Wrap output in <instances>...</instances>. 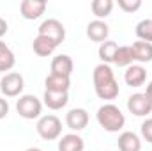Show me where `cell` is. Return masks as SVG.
Returning a JSON list of instances; mask_svg holds the SVG:
<instances>
[{
    "label": "cell",
    "instance_id": "obj_1",
    "mask_svg": "<svg viewBox=\"0 0 152 151\" xmlns=\"http://www.w3.org/2000/svg\"><path fill=\"white\" fill-rule=\"evenodd\" d=\"M92 80H94V89H96L97 98L110 101L118 96L120 89H118V84L115 80L113 70L108 64H97L94 68Z\"/></svg>",
    "mask_w": 152,
    "mask_h": 151
},
{
    "label": "cell",
    "instance_id": "obj_2",
    "mask_svg": "<svg viewBox=\"0 0 152 151\" xmlns=\"http://www.w3.org/2000/svg\"><path fill=\"white\" fill-rule=\"evenodd\" d=\"M97 123L101 128H104L106 132L115 133V132H120L126 124V115L122 114V110L113 105V103H104L97 109Z\"/></svg>",
    "mask_w": 152,
    "mask_h": 151
},
{
    "label": "cell",
    "instance_id": "obj_3",
    "mask_svg": "<svg viewBox=\"0 0 152 151\" xmlns=\"http://www.w3.org/2000/svg\"><path fill=\"white\" fill-rule=\"evenodd\" d=\"M39 137L44 141H57L62 135V123L57 115L48 114V115H41L36 124Z\"/></svg>",
    "mask_w": 152,
    "mask_h": 151
},
{
    "label": "cell",
    "instance_id": "obj_4",
    "mask_svg": "<svg viewBox=\"0 0 152 151\" xmlns=\"http://www.w3.org/2000/svg\"><path fill=\"white\" fill-rule=\"evenodd\" d=\"M16 110L23 119H37L42 112V101L34 94H21L16 101Z\"/></svg>",
    "mask_w": 152,
    "mask_h": 151
},
{
    "label": "cell",
    "instance_id": "obj_5",
    "mask_svg": "<svg viewBox=\"0 0 152 151\" xmlns=\"http://www.w3.org/2000/svg\"><path fill=\"white\" fill-rule=\"evenodd\" d=\"M23 87H25V80H23V76L20 75V73H16V71L5 73V75L0 78V91L7 98L21 96Z\"/></svg>",
    "mask_w": 152,
    "mask_h": 151
},
{
    "label": "cell",
    "instance_id": "obj_6",
    "mask_svg": "<svg viewBox=\"0 0 152 151\" xmlns=\"http://www.w3.org/2000/svg\"><path fill=\"white\" fill-rule=\"evenodd\" d=\"M39 36H44V38L51 39L57 46L60 43H64L66 39V27L62 25V21L55 20V18H48L44 20L41 25H39Z\"/></svg>",
    "mask_w": 152,
    "mask_h": 151
},
{
    "label": "cell",
    "instance_id": "obj_7",
    "mask_svg": "<svg viewBox=\"0 0 152 151\" xmlns=\"http://www.w3.org/2000/svg\"><path fill=\"white\" fill-rule=\"evenodd\" d=\"M127 110L136 117H145L152 112V101L145 93H134L127 98Z\"/></svg>",
    "mask_w": 152,
    "mask_h": 151
},
{
    "label": "cell",
    "instance_id": "obj_8",
    "mask_svg": "<svg viewBox=\"0 0 152 151\" xmlns=\"http://www.w3.org/2000/svg\"><path fill=\"white\" fill-rule=\"evenodd\" d=\"M48 4L44 0H23L20 4V13L25 20H37L44 14Z\"/></svg>",
    "mask_w": 152,
    "mask_h": 151
},
{
    "label": "cell",
    "instance_id": "obj_9",
    "mask_svg": "<svg viewBox=\"0 0 152 151\" xmlns=\"http://www.w3.org/2000/svg\"><path fill=\"white\" fill-rule=\"evenodd\" d=\"M108 34H110V27L103 20H94L87 25V38L94 43L108 41Z\"/></svg>",
    "mask_w": 152,
    "mask_h": 151
},
{
    "label": "cell",
    "instance_id": "obj_10",
    "mask_svg": "<svg viewBox=\"0 0 152 151\" xmlns=\"http://www.w3.org/2000/svg\"><path fill=\"white\" fill-rule=\"evenodd\" d=\"M66 124L73 130V132H80L83 128H87L88 124V112L85 109H71L66 114Z\"/></svg>",
    "mask_w": 152,
    "mask_h": 151
},
{
    "label": "cell",
    "instance_id": "obj_11",
    "mask_svg": "<svg viewBox=\"0 0 152 151\" xmlns=\"http://www.w3.org/2000/svg\"><path fill=\"white\" fill-rule=\"evenodd\" d=\"M46 89L44 91H51V93H67L71 87V76L57 75V73H50L44 80Z\"/></svg>",
    "mask_w": 152,
    "mask_h": 151
},
{
    "label": "cell",
    "instance_id": "obj_12",
    "mask_svg": "<svg viewBox=\"0 0 152 151\" xmlns=\"http://www.w3.org/2000/svg\"><path fill=\"white\" fill-rule=\"evenodd\" d=\"M124 80L129 87H142L147 80V71L140 64H131L124 73Z\"/></svg>",
    "mask_w": 152,
    "mask_h": 151
},
{
    "label": "cell",
    "instance_id": "obj_13",
    "mask_svg": "<svg viewBox=\"0 0 152 151\" xmlns=\"http://www.w3.org/2000/svg\"><path fill=\"white\" fill-rule=\"evenodd\" d=\"M73 70H75V62H73V59L69 55L60 53V55H55L53 57V61H51V73L71 76Z\"/></svg>",
    "mask_w": 152,
    "mask_h": 151
},
{
    "label": "cell",
    "instance_id": "obj_14",
    "mask_svg": "<svg viewBox=\"0 0 152 151\" xmlns=\"http://www.w3.org/2000/svg\"><path fill=\"white\" fill-rule=\"evenodd\" d=\"M69 101V94L67 93H51V91H44L42 94V103L51 109V110H60L67 105Z\"/></svg>",
    "mask_w": 152,
    "mask_h": 151
},
{
    "label": "cell",
    "instance_id": "obj_15",
    "mask_svg": "<svg viewBox=\"0 0 152 151\" xmlns=\"http://www.w3.org/2000/svg\"><path fill=\"white\" fill-rule=\"evenodd\" d=\"M117 144L120 151H142V141L134 132H122Z\"/></svg>",
    "mask_w": 152,
    "mask_h": 151
},
{
    "label": "cell",
    "instance_id": "obj_16",
    "mask_svg": "<svg viewBox=\"0 0 152 151\" xmlns=\"http://www.w3.org/2000/svg\"><path fill=\"white\" fill-rule=\"evenodd\" d=\"M85 142L78 133H67L62 135L58 141V151H83Z\"/></svg>",
    "mask_w": 152,
    "mask_h": 151
},
{
    "label": "cell",
    "instance_id": "obj_17",
    "mask_svg": "<svg viewBox=\"0 0 152 151\" xmlns=\"http://www.w3.org/2000/svg\"><path fill=\"white\" fill-rule=\"evenodd\" d=\"M133 50V57L138 62H151L152 61V43H145V41H134L131 44Z\"/></svg>",
    "mask_w": 152,
    "mask_h": 151
},
{
    "label": "cell",
    "instance_id": "obj_18",
    "mask_svg": "<svg viewBox=\"0 0 152 151\" xmlns=\"http://www.w3.org/2000/svg\"><path fill=\"white\" fill-rule=\"evenodd\" d=\"M117 50H118V44L115 41H104L99 44V50H97V55L101 59V64H113L115 55H117Z\"/></svg>",
    "mask_w": 152,
    "mask_h": 151
},
{
    "label": "cell",
    "instance_id": "obj_19",
    "mask_svg": "<svg viewBox=\"0 0 152 151\" xmlns=\"http://www.w3.org/2000/svg\"><path fill=\"white\" fill-rule=\"evenodd\" d=\"M32 48H34V52L37 53L39 57H48V55H51L53 52H55V48H57V44L51 41V39L44 38V36H36L34 39V43H32Z\"/></svg>",
    "mask_w": 152,
    "mask_h": 151
},
{
    "label": "cell",
    "instance_id": "obj_20",
    "mask_svg": "<svg viewBox=\"0 0 152 151\" xmlns=\"http://www.w3.org/2000/svg\"><path fill=\"white\" fill-rule=\"evenodd\" d=\"M16 64V57L12 53V50L4 43L0 41V71H11Z\"/></svg>",
    "mask_w": 152,
    "mask_h": 151
},
{
    "label": "cell",
    "instance_id": "obj_21",
    "mask_svg": "<svg viewBox=\"0 0 152 151\" xmlns=\"http://www.w3.org/2000/svg\"><path fill=\"white\" fill-rule=\"evenodd\" d=\"M113 5V0H94L90 4V9H92V14L97 16V20H103V18L112 14Z\"/></svg>",
    "mask_w": 152,
    "mask_h": 151
},
{
    "label": "cell",
    "instance_id": "obj_22",
    "mask_svg": "<svg viewBox=\"0 0 152 151\" xmlns=\"http://www.w3.org/2000/svg\"><path fill=\"white\" fill-rule=\"evenodd\" d=\"M133 62H134V57H133L131 46H118L115 61H113L115 66H118V68H129Z\"/></svg>",
    "mask_w": 152,
    "mask_h": 151
},
{
    "label": "cell",
    "instance_id": "obj_23",
    "mask_svg": "<svg viewBox=\"0 0 152 151\" xmlns=\"http://www.w3.org/2000/svg\"><path fill=\"white\" fill-rule=\"evenodd\" d=\"M136 36L140 41H145V43H152V18L151 20H142L136 29H134Z\"/></svg>",
    "mask_w": 152,
    "mask_h": 151
},
{
    "label": "cell",
    "instance_id": "obj_24",
    "mask_svg": "<svg viewBox=\"0 0 152 151\" xmlns=\"http://www.w3.org/2000/svg\"><path fill=\"white\" fill-rule=\"evenodd\" d=\"M117 5L124 11V13H134L142 7V0H118Z\"/></svg>",
    "mask_w": 152,
    "mask_h": 151
},
{
    "label": "cell",
    "instance_id": "obj_25",
    "mask_svg": "<svg viewBox=\"0 0 152 151\" xmlns=\"http://www.w3.org/2000/svg\"><path fill=\"white\" fill-rule=\"evenodd\" d=\"M140 133H142V137H143L147 142H151L152 144V117L145 119V121L142 123V126H140Z\"/></svg>",
    "mask_w": 152,
    "mask_h": 151
},
{
    "label": "cell",
    "instance_id": "obj_26",
    "mask_svg": "<svg viewBox=\"0 0 152 151\" xmlns=\"http://www.w3.org/2000/svg\"><path fill=\"white\" fill-rule=\"evenodd\" d=\"M7 114H9V103H7V100L0 98V119L7 117Z\"/></svg>",
    "mask_w": 152,
    "mask_h": 151
},
{
    "label": "cell",
    "instance_id": "obj_27",
    "mask_svg": "<svg viewBox=\"0 0 152 151\" xmlns=\"http://www.w3.org/2000/svg\"><path fill=\"white\" fill-rule=\"evenodd\" d=\"M7 29H9V27H7V21H5L4 18H0V38L7 34Z\"/></svg>",
    "mask_w": 152,
    "mask_h": 151
},
{
    "label": "cell",
    "instance_id": "obj_28",
    "mask_svg": "<svg viewBox=\"0 0 152 151\" xmlns=\"http://www.w3.org/2000/svg\"><path fill=\"white\" fill-rule=\"evenodd\" d=\"M145 94L149 96V100L152 101V80L149 82V85H147V91H145Z\"/></svg>",
    "mask_w": 152,
    "mask_h": 151
},
{
    "label": "cell",
    "instance_id": "obj_29",
    "mask_svg": "<svg viewBox=\"0 0 152 151\" xmlns=\"http://www.w3.org/2000/svg\"><path fill=\"white\" fill-rule=\"evenodd\" d=\"M25 151H42V150H39V148H28V150H25Z\"/></svg>",
    "mask_w": 152,
    "mask_h": 151
}]
</instances>
